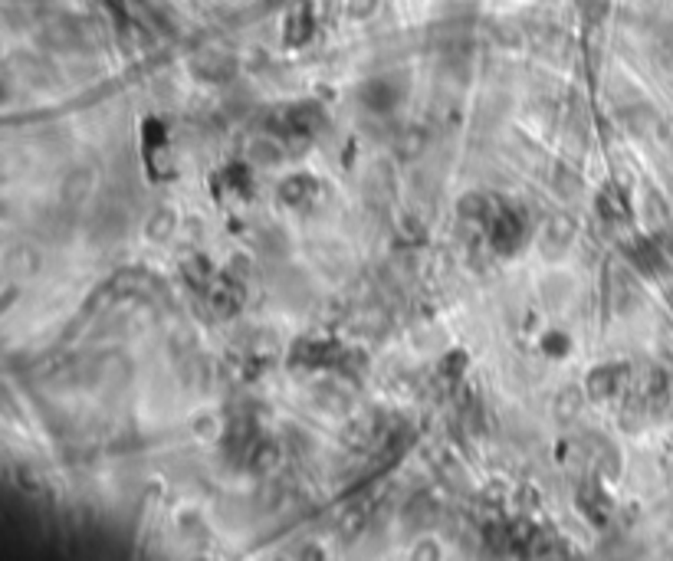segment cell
I'll use <instances>...</instances> for the list:
<instances>
[{
	"label": "cell",
	"instance_id": "cell-4",
	"mask_svg": "<svg viewBox=\"0 0 673 561\" xmlns=\"http://www.w3.org/2000/svg\"><path fill=\"white\" fill-rule=\"evenodd\" d=\"M572 240H575V220L565 217V214H555V217L546 224V233H542V250H546V253H552V257H558V253H562Z\"/></svg>",
	"mask_w": 673,
	"mask_h": 561
},
{
	"label": "cell",
	"instance_id": "cell-7",
	"mask_svg": "<svg viewBox=\"0 0 673 561\" xmlns=\"http://www.w3.org/2000/svg\"><path fill=\"white\" fill-rule=\"evenodd\" d=\"M89 188H92V171H89V168L73 171L66 181H63V204H66V207H76L79 200H86Z\"/></svg>",
	"mask_w": 673,
	"mask_h": 561
},
{
	"label": "cell",
	"instance_id": "cell-13",
	"mask_svg": "<svg viewBox=\"0 0 673 561\" xmlns=\"http://www.w3.org/2000/svg\"><path fill=\"white\" fill-rule=\"evenodd\" d=\"M460 214H463V217H473V220H486V217H493L490 207H486V197H483V194H467V197L460 200Z\"/></svg>",
	"mask_w": 673,
	"mask_h": 561
},
{
	"label": "cell",
	"instance_id": "cell-19",
	"mask_svg": "<svg viewBox=\"0 0 673 561\" xmlns=\"http://www.w3.org/2000/svg\"><path fill=\"white\" fill-rule=\"evenodd\" d=\"M414 555H417V558H421V555H424V558H441V552H437V542H421Z\"/></svg>",
	"mask_w": 673,
	"mask_h": 561
},
{
	"label": "cell",
	"instance_id": "cell-2",
	"mask_svg": "<svg viewBox=\"0 0 673 561\" xmlns=\"http://www.w3.org/2000/svg\"><path fill=\"white\" fill-rule=\"evenodd\" d=\"M625 378H627V368L605 364V368H595V372L588 374L585 390L591 394V398H611V394H617V390H621Z\"/></svg>",
	"mask_w": 673,
	"mask_h": 561
},
{
	"label": "cell",
	"instance_id": "cell-17",
	"mask_svg": "<svg viewBox=\"0 0 673 561\" xmlns=\"http://www.w3.org/2000/svg\"><path fill=\"white\" fill-rule=\"evenodd\" d=\"M375 4H378V0H352V4H348V13H352L355 20H362V17H368V13L375 10Z\"/></svg>",
	"mask_w": 673,
	"mask_h": 561
},
{
	"label": "cell",
	"instance_id": "cell-9",
	"mask_svg": "<svg viewBox=\"0 0 673 561\" xmlns=\"http://www.w3.org/2000/svg\"><path fill=\"white\" fill-rule=\"evenodd\" d=\"M174 227H178V214H174L171 207H158L144 230H148V237L152 240H168L174 233Z\"/></svg>",
	"mask_w": 673,
	"mask_h": 561
},
{
	"label": "cell",
	"instance_id": "cell-15",
	"mask_svg": "<svg viewBox=\"0 0 673 561\" xmlns=\"http://www.w3.org/2000/svg\"><path fill=\"white\" fill-rule=\"evenodd\" d=\"M184 273L191 276L194 285H207V283H211V273H207V267H204L201 259H191V263L184 267Z\"/></svg>",
	"mask_w": 673,
	"mask_h": 561
},
{
	"label": "cell",
	"instance_id": "cell-12",
	"mask_svg": "<svg viewBox=\"0 0 673 561\" xmlns=\"http://www.w3.org/2000/svg\"><path fill=\"white\" fill-rule=\"evenodd\" d=\"M627 125H631L637 135H647L657 125V118H654V112H651L647 105H634V109L627 112Z\"/></svg>",
	"mask_w": 673,
	"mask_h": 561
},
{
	"label": "cell",
	"instance_id": "cell-16",
	"mask_svg": "<svg viewBox=\"0 0 673 561\" xmlns=\"http://www.w3.org/2000/svg\"><path fill=\"white\" fill-rule=\"evenodd\" d=\"M546 352L548 355H565L568 352V338L565 335H546Z\"/></svg>",
	"mask_w": 673,
	"mask_h": 561
},
{
	"label": "cell",
	"instance_id": "cell-8",
	"mask_svg": "<svg viewBox=\"0 0 673 561\" xmlns=\"http://www.w3.org/2000/svg\"><path fill=\"white\" fill-rule=\"evenodd\" d=\"M660 250H657V243H651V240H637L634 243V267L644 269L647 276H654V273H660L664 269V263H660Z\"/></svg>",
	"mask_w": 673,
	"mask_h": 561
},
{
	"label": "cell",
	"instance_id": "cell-6",
	"mask_svg": "<svg viewBox=\"0 0 673 561\" xmlns=\"http://www.w3.org/2000/svg\"><path fill=\"white\" fill-rule=\"evenodd\" d=\"M240 283H233V279H223V283H217L211 289V309L217 315H231L237 312V305H240V289H237Z\"/></svg>",
	"mask_w": 673,
	"mask_h": 561
},
{
	"label": "cell",
	"instance_id": "cell-10",
	"mask_svg": "<svg viewBox=\"0 0 673 561\" xmlns=\"http://www.w3.org/2000/svg\"><path fill=\"white\" fill-rule=\"evenodd\" d=\"M250 460L257 469H273L279 463V443H273V440H253Z\"/></svg>",
	"mask_w": 673,
	"mask_h": 561
},
{
	"label": "cell",
	"instance_id": "cell-18",
	"mask_svg": "<svg viewBox=\"0 0 673 561\" xmlns=\"http://www.w3.org/2000/svg\"><path fill=\"white\" fill-rule=\"evenodd\" d=\"M17 483L23 486V489H30V493H37V489H39V479L33 476V469H20V473H17Z\"/></svg>",
	"mask_w": 673,
	"mask_h": 561
},
{
	"label": "cell",
	"instance_id": "cell-1",
	"mask_svg": "<svg viewBox=\"0 0 673 561\" xmlns=\"http://www.w3.org/2000/svg\"><path fill=\"white\" fill-rule=\"evenodd\" d=\"M493 247L500 253H512V250L522 243V220L516 210L510 207H500L493 214Z\"/></svg>",
	"mask_w": 673,
	"mask_h": 561
},
{
	"label": "cell",
	"instance_id": "cell-14",
	"mask_svg": "<svg viewBox=\"0 0 673 561\" xmlns=\"http://www.w3.org/2000/svg\"><path fill=\"white\" fill-rule=\"evenodd\" d=\"M362 529H365V513H362V509H352V513L342 519V525H338V535H342V539H355Z\"/></svg>",
	"mask_w": 673,
	"mask_h": 561
},
{
	"label": "cell",
	"instance_id": "cell-5",
	"mask_svg": "<svg viewBox=\"0 0 673 561\" xmlns=\"http://www.w3.org/2000/svg\"><path fill=\"white\" fill-rule=\"evenodd\" d=\"M316 194H319V184H316V178H309V174H293V178H286V181L279 184V197L286 200L289 207H306Z\"/></svg>",
	"mask_w": 673,
	"mask_h": 561
},
{
	"label": "cell",
	"instance_id": "cell-3",
	"mask_svg": "<svg viewBox=\"0 0 673 561\" xmlns=\"http://www.w3.org/2000/svg\"><path fill=\"white\" fill-rule=\"evenodd\" d=\"M398 99H401V92H398L395 83H388V79H371V83L362 86V102L378 115L391 112L398 105Z\"/></svg>",
	"mask_w": 673,
	"mask_h": 561
},
{
	"label": "cell",
	"instance_id": "cell-11",
	"mask_svg": "<svg viewBox=\"0 0 673 561\" xmlns=\"http://www.w3.org/2000/svg\"><path fill=\"white\" fill-rule=\"evenodd\" d=\"M578 410H581V390L578 388H565L562 394L555 398V414L558 420H572L578 417Z\"/></svg>",
	"mask_w": 673,
	"mask_h": 561
}]
</instances>
